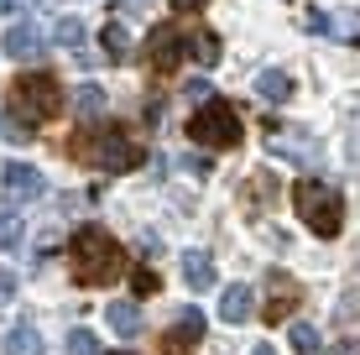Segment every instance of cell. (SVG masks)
Instances as JSON below:
<instances>
[{"label":"cell","mask_w":360,"mask_h":355,"mask_svg":"<svg viewBox=\"0 0 360 355\" xmlns=\"http://www.w3.org/2000/svg\"><path fill=\"white\" fill-rule=\"evenodd\" d=\"M204 6H209V0H172V11H183V16H198Z\"/></svg>","instance_id":"484cf974"},{"label":"cell","mask_w":360,"mask_h":355,"mask_svg":"<svg viewBox=\"0 0 360 355\" xmlns=\"http://www.w3.org/2000/svg\"><path fill=\"white\" fill-rule=\"evenodd\" d=\"M32 136H37V131H32V126H27L21 115H11V110L0 115V141H16V146H27Z\"/></svg>","instance_id":"7402d4cb"},{"label":"cell","mask_w":360,"mask_h":355,"mask_svg":"<svg viewBox=\"0 0 360 355\" xmlns=\"http://www.w3.org/2000/svg\"><path fill=\"white\" fill-rule=\"evenodd\" d=\"M11 6H16V0H0V11H11Z\"/></svg>","instance_id":"f546056e"},{"label":"cell","mask_w":360,"mask_h":355,"mask_svg":"<svg viewBox=\"0 0 360 355\" xmlns=\"http://www.w3.org/2000/svg\"><path fill=\"white\" fill-rule=\"evenodd\" d=\"M266 152L271 157H288V162H303V167H319L324 146L308 136L303 126H288V131H271V136H266Z\"/></svg>","instance_id":"8992f818"},{"label":"cell","mask_w":360,"mask_h":355,"mask_svg":"<svg viewBox=\"0 0 360 355\" xmlns=\"http://www.w3.org/2000/svg\"><path fill=\"white\" fill-rule=\"evenodd\" d=\"M251 355H277V350H271V345H256V350H251Z\"/></svg>","instance_id":"f1b7e54d"},{"label":"cell","mask_w":360,"mask_h":355,"mask_svg":"<svg viewBox=\"0 0 360 355\" xmlns=\"http://www.w3.org/2000/svg\"><path fill=\"white\" fill-rule=\"evenodd\" d=\"M219 319H225V324H245V319H256V292L245 288V283H230V288H225V298H219Z\"/></svg>","instance_id":"8fae6325"},{"label":"cell","mask_w":360,"mask_h":355,"mask_svg":"<svg viewBox=\"0 0 360 355\" xmlns=\"http://www.w3.org/2000/svg\"><path fill=\"white\" fill-rule=\"evenodd\" d=\"M0 183H6V193L16 204H27V199H42V188H47V178L37 173L32 162H6L0 167Z\"/></svg>","instance_id":"30bf717a"},{"label":"cell","mask_w":360,"mask_h":355,"mask_svg":"<svg viewBox=\"0 0 360 355\" xmlns=\"http://www.w3.org/2000/svg\"><path fill=\"white\" fill-rule=\"evenodd\" d=\"M288 340H292V350H297V355H319V350H324V340H319V329H314V324H292V329H288Z\"/></svg>","instance_id":"44dd1931"},{"label":"cell","mask_w":360,"mask_h":355,"mask_svg":"<svg viewBox=\"0 0 360 355\" xmlns=\"http://www.w3.org/2000/svg\"><path fill=\"white\" fill-rule=\"evenodd\" d=\"M105 319H110V329H115L120 340H131L136 329H141V309H136L131 298H115V303L105 309Z\"/></svg>","instance_id":"9a60e30c"},{"label":"cell","mask_w":360,"mask_h":355,"mask_svg":"<svg viewBox=\"0 0 360 355\" xmlns=\"http://www.w3.org/2000/svg\"><path fill=\"white\" fill-rule=\"evenodd\" d=\"M73 110H79V115H105V89H99V84H79Z\"/></svg>","instance_id":"ffe728a7"},{"label":"cell","mask_w":360,"mask_h":355,"mask_svg":"<svg viewBox=\"0 0 360 355\" xmlns=\"http://www.w3.org/2000/svg\"><path fill=\"white\" fill-rule=\"evenodd\" d=\"M11 292H16V277H11V272H6V266H0V303H6V298H11Z\"/></svg>","instance_id":"4316f807"},{"label":"cell","mask_w":360,"mask_h":355,"mask_svg":"<svg viewBox=\"0 0 360 355\" xmlns=\"http://www.w3.org/2000/svg\"><path fill=\"white\" fill-rule=\"evenodd\" d=\"M68 266H73V283L105 288V283H115V277L126 272V251H120V240L110 235V230L84 225L79 235L68 240Z\"/></svg>","instance_id":"6da1fadb"},{"label":"cell","mask_w":360,"mask_h":355,"mask_svg":"<svg viewBox=\"0 0 360 355\" xmlns=\"http://www.w3.org/2000/svg\"><path fill=\"white\" fill-rule=\"evenodd\" d=\"M68 355H99V340L89 335V329H73L68 335Z\"/></svg>","instance_id":"cb8c5ba5"},{"label":"cell","mask_w":360,"mask_h":355,"mask_svg":"<svg viewBox=\"0 0 360 355\" xmlns=\"http://www.w3.org/2000/svg\"><path fill=\"white\" fill-rule=\"evenodd\" d=\"M73 162H89L99 173H131V167H141V141L131 136L126 126H99V131H84V136L68 141Z\"/></svg>","instance_id":"7a4b0ae2"},{"label":"cell","mask_w":360,"mask_h":355,"mask_svg":"<svg viewBox=\"0 0 360 355\" xmlns=\"http://www.w3.org/2000/svg\"><path fill=\"white\" fill-rule=\"evenodd\" d=\"M183 53H188L198 68H214L219 58H225V47H219L214 32H188V37H183Z\"/></svg>","instance_id":"4fadbf2b"},{"label":"cell","mask_w":360,"mask_h":355,"mask_svg":"<svg viewBox=\"0 0 360 355\" xmlns=\"http://www.w3.org/2000/svg\"><path fill=\"white\" fill-rule=\"evenodd\" d=\"M209 94H214V84H209V79H188V84H183V100H209Z\"/></svg>","instance_id":"d4e9b609"},{"label":"cell","mask_w":360,"mask_h":355,"mask_svg":"<svg viewBox=\"0 0 360 355\" xmlns=\"http://www.w3.org/2000/svg\"><path fill=\"white\" fill-rule=\"evenodd\" d=\"M63 110V84L53 73H21L11 84V115H21L27 126H42Z\"/></svg>","instance_id":"277c9868"},{"label":"cell","mask_w":360,"mask_h":355,"mask_svg":"<svg viewBox=\"0 0 360 355\" xmlns=\"http://www.w3.org/2000/svg\"><path fill=\"white\" fill-rule=\"evenodd\" d=\"M53 37H58V47H68V53H79L84 63H89V47H84V21H79V16H58Z\"/></svg>","instance_id":"e0dca14e"},{"label":"cell","mask_w":360,"mask_h":355,"mask_svg":"<svg viewBox=\"0 0 360 355\" xmlns=\"http://www.w3.org/2000/svg\"><path fill=\"white\" fill-rule=\"evenodd\" d=\"M334 355H360V340H345V345L334 350Z\"/></svg>","instance_id":"83f0119b"},{"label":"cell","mask_w":360,"mask_h":355,"mask_svg":"<svg viewBox=\"0 0 360 355\" xmlns=\"http://www.w3.org/2000/svg\"><path fill=\"white\" fill-rule=\"evenodd\" d=\"M188 136L198 146H209V152H225V146H240V110L230 100H198L193 120H188Z\"/></svg>","instance_id":"5b68a950"},{"label":"cell","mask_w":360,"mask_h":355,"mask_svg":"<svg viewBox=\"0 0 360 355\" xmlns=\"http://www.w3.org/2000/svg\"><path fill=\"white\" fill-rule=\"evenodd\" d=\"M292 209L303 214V225L314 230V235H324L334 240L345 230V204H340V193L329 188V183H319V178H297L292 183Z\"/></svg>","instance_id":"3957f363"},{"label":"cell","mask_w":360,"mask_h":355,"mask_svg":"<svg viewBox=\"0 0 360 355\" xmlns=\"http://www.w3.org/2000/svg\"><path fill=\"white\" fill-rule=\"evenodd\" d=\"M0 47H6L16 63H37V58L47 53V32L37 27V21H16V27L6 32V42H0Z\"/></svg>","instance_id":"9c48e42d"},{"label":"cell","mask_w":360,"mask_h":355,"mask_svg":"<svg viewBox=\"0 0 360 355\" xmlns=\"http://www.w3.org/2000/svg\"><path fill=\"white\" fill-rule=\"evenodd\" d=\"M21 235H27V225H21V214H0V251H16Z\"/></svg>","instance_id":"603a6c76"},{"label":"cell","mask_w":360,"mask_h":355,"mask_svg":"<svg viewBox=\"0 0 360 355\" xmlns=\"http://www.w3.org/2000/svg\"><path fill=\"white\" fill-rule=\"evenodd\" d=\"M297 303H303V288H297L288 272H271V277H266V309H262V314H266V324L292 319Z\"/></svg>","instance_id":"ba28073f"},{"label":"cell","mask_w":360,"mask_h":355,"mask_svg":"<svg viewBox=\"0 0 360 355\" xmlns=\"http://www.w3.org/2000/svg\"><path fill=\"white\" fill-rule=\"evenodd\" d=\"M6 355H42V335H37V324H11Z\"/></svg>","instance_id":"ac0fdd59"},{"label":"cell","mask_w":360,"mask_h":355,"mask_svg":"<svg viewBox=\"0 0 360 355\" xmlns=\"http://www.w3.org/2000/svg\"><path fill=\"white\" fill-rule=\"evenodd\" d=\"M256 94H262L266 105H288V100H292V73H282V68H266L262 79H256Z\"/></svg>","instance_id":"5bb4252c"},{"label":"cell","mask_w":360,"mask_h":355,"mask_svg":"<svg viewBox=\"0 0 360 355\" xmlns=\"http://www.w3.org/2000/svg\"><path fill=\"white\" fill-rule=\"evenodd\" d=\"M183 27H172V21H162V27H152V37H146V63H152V73H172L183 58Z\"/></svg>","instance_id":"52a82bcc"},{"label":"cell","mask_w":360,"mask_h":355,"mask_svg":"<svg viewBox=\"0 0 360 355\" xmlns=\"http://www.w3.org/2000/svg\"><path fill=\"white\" fill-rule=\"evenodd\" d=\"M99 47H105L110 63H131V32L120 27V21H110V27L99 32Z\"/></svg>","instance_id":"2e32d148"},{"label":"cell","mask_w":360,"mask_h":355,"mask_svg":"<svg viewBox=\"0 0 360 355\" xmlns=\"http://www.w3.org/2000/svg\"><path fill=\"white\" fill-rule=\"evenodd\" d=\"M183 283L193 292H209L214 288V256L209 251H183Z\"/></svg>","instance_id":"7c38bea8"},{"label":"cell","mask_w":360,"mask_h":355,"mask_svg":"<svg viewBox=\"0 0 360 355\" xmlns=\"http://www.w3.org/2000/svg\"><path fill=\"white\" fill-rule=\"evenodd\" d=\"M172 340H178V345L204 340V314H198V309H183V314H178V329H172Z\"/></svg>","instance_id":"d6986e66"}]
</instances>
